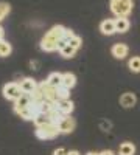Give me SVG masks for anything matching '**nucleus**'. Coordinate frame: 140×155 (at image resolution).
<instances>
[{
  "label": "nucleus",
  "mask_w": 140,
  "mask_h": 155,
  "mask_svg": "<svg viewBox=\"0 0 140 155\" xmlns=\"http://www.w3.org/2000/svg\"><path fill=\"white\" fill-rule=\"evenodd\" d=\"M64 30H66V28L62 27V25H55V27L42 37V41H41V48H42L44 51H47V53L58 50V42L62 39Z\"/></svg>",
  "instance_id": "f257e3e1"
},
{
  "label": "nucleus",
  "mask_w": 140,
  "mask_h": 155,
  "mask_svg": "<svg viewBox=\"0 0 140 155\" xmlns=\"http://www.w3.org/2000/svg\"><path fill=\"white\" fill-rule=\"evenodd\" d=\"M111 11L117 17H128L132 12V0H111Z\"/></svg>",
  "instance_id": "f03ea898"
},
{
  "label": "nucleus",
  "mask_w": 140,
  "mask_h": 155,
  "mask_svg": "<svg viewBox=\"0 0 140 155\" xmlns=\"http://www.w3.org/2000/svg\"><path fill=\"white\" fill-rule=\"evenodd\" d=\"M59 134H61L59 126L55 123H48L42 127H37V130H36V137L39 140H52V138L58 137Z\"/></svg>",
  "instance_id": "7ed1b4c3"
},
{
  "label": "nucleus",
  "mask_w": 140,
  "mask_h": 155,
  "mask_svg": "<svg viewBox=\"0 0 140 155\" xmlns=\"http://www.w3.org/2000/svg\"><path fill=\"white\" fill-rule=\"evenodd\" d=\"M39 88L42 90L45 101H48V102H53V104H56V102L59 101V98H58V88H56V87H52V85H50L47 81L41 82V84H39Z\"/></svg>",
  "instance_id": "20e7f679"
},
{
  "label": "nucleus",
  "mask_w": 140,
  "mask_h": 155,
  "mask_svg": "<svg viewBox=\"0 0 140 155\" xmlns=\"http://www.w3.org/2000/svg\"><path fill=\"white\" fill-rule=\"evenodd\" d=\"M2 93L6 99L9 101H16L20 95H22V90L19 87V84L16 82H9V84H5L3 85V90H2Z\"/></svg>",
  "instance_id": "39448f33"
},
{
  "label": "nucleus",
  "mask_w": 140,
  "mask_h": 155,
  "mask_svg": "<svg viewBox=\"0 0 140 155\" xmlns=\"http://www.w3.org/2000/svg\"><path fill=\"white\" fill-rule=\"evenodd\" d=\"M58 126H59L61 134H72L75 130V127H76V123H75L73 118H70V115H69V116H64Z\"/></svg>",
  "instance_id": "423d86ee"
},
{
  "label": "nucleus",
  "mask_w": 140,
  "mask_h": 155,
  "mask_svg": "<svg viewBox=\"0 0 140 155\" xmlns=\"http://www.w3.org/2000/svg\"><path fill=\"white\" fill-rule=\"evenodd\" d=\"M19 87L22 90V93H33L37 88V82L33 79V78H23V79L19 82Z\"/></svg>",
  "instance_id": "0eeeda50"
},
{
  "label": "nucleus",
  "mask_w": 140,
  "mask_h": 155,
  "mask_svg": "<svg viewBox=\"0 0 140 155\" xmlns=\"http://www.w3.org/2000/svg\"><path fill=\"white\" fill-rule=\"evenodd\" d=\"M56 109L64 115V116H69L72 112H73V109H75V106H73V102L70 101V99H59L58 102H56Z\"/></svg>",
  "instance_id": "6e6552de"
},
{
  "label": "nucleus",
  "mask_w": 140,
  "mask_h": 155,
  "mask_svg": "<svg viewBox=\"0 0 140 155\" xmlns=\"http://www.w3.org/2000/svg\"><path fill=\"white\" fill-rule=\"evenodd\" d=\"M31 104V95L30 93H22L16 101H14V112L20 110V109H27Z\"/></svg>",
  "instance_id": "1a4fd4ad"
},
{
  "label": "nucleus",
  "mask_w": 140,
  "mask_h": 155,
  "mask_svg": "<svg viewBox=\"0 0 140 155\" xmlns=\"http://www.w3.org/2000/svg\"><path fill=\"white\" fill-rule=\"evenodd\" d=\"M129 53V48L126 44H115L112 47V56L115 59H125Z\"/></svg>",
  "instance_id": "9d476101"
},
{
  "label": "nucleus",
  "mask_w": 140,
  "mask_h": 155,
  "mask_svg": "<svg viewBox=\"0 0 140 155\" xmlns=\"http://www.w3.org/2000/svg\"><path fill=\"white\" fill-rule=\"evenodd\" d=\"M135 102H137V98H135V95L131 93V92H126V93H123V95L120 96V104H121L125 109L134 107Z\"/></svg>",
  "instance_id": "9b49d317"
},
{
  "label": "nucleus",
  "mask_w": 140,
  "mask_h": 155,
  "mask_svg": "<svg viewBox=\"0 0 140 155\" xmlns=\"http://www.w3.org/2000/svg\"><path fill=\"white\" fill-rule=\"evenodd\" d=\"M100 31L106 34V36H112L114 33H115V20H112V19H106L101 22L100 25Z\"/></svg>",
  "instance_id": "f8f14e48"
},
{
  "label": "nucleus",
  "mask_w": 140,
  "mask_h": 155,
  "mask_svg": "<svg viewBox=\"0 0 140 155\" xmlns=\"http://www.w3.org/2000/svg\"><path fill=\"white\" fill-rule=\"evenodd\" d=\"M129 30L128 17H117L115 19V33H126Z\"/></svg>",
  "instance_id": "ddd939ff"
},
{
  "label": "nucleus",
  "mask_w": 140,
  "mask_h": 155,
  "mask_svg": "<svg viewBox=\"0 0 140 155\" xmlns=\"http://www.w3.org/2000/svg\"><path fill=\"white\" fill-rule=\"evenodd\" d=\"M134 153H135V146H134V143L125 141V143L120 144V147H118V155H134Z\"/></svg>",
  "instance_id": "4468645a"
},
{
  "label": "nucleus",
  "mask_w": 140,
  "mask_h": 155,
  "mask_svg": "<svg viewBox=\"0 0 140 155\" xmlns=\"http://www.w3.org/2000/svg\"><path fill=\"white\" fill-rule=\"evenodd\" d=\"M47 82L50 84V85H52V87H61L62 85V74L61 73H50L48 74V78H47Z\"/></svg>",
  "instance_id": "2eb2a0df"
},
{
  "label": "nucleus",
  "mask_w": 140,
  "mask_h": 155,
  "mask_svg": "<svg viewBox=\"0 0 140 155\" xmlns=\"http://www.w3.org/2000/svg\"><path fill=\"white\" fill-rule=\"evenodd\" d=\"M75 84H76V78H75V74H73V73L67 71V73L62 74V87H66V88H72V87H75Z\"/></svg>",
  "instance_id": "dca6fc26"
},
{
  "label": "nucleus",
  "mask_w": 140,
  "mask_h": 155,
  "mask_svg": "<svg viewBox=\"0 0 140 155\" xmlns=\"http://www.w3.org/2000/svg\"><path fill=\"white\" fill-rule=\"evenodd\" d=\"M34 124H36V127H42V126H45V124H48V123H52L50 121V118L45 115V113H37L36 116H34Z\"/></svg>",
  "instance_id": "f3484780"
},
{
  "label": "nucleus",
  "mask_w": 140,
  "mask_h": 155,
  "mask_svg": "<svg viewBox=\"0 0 140 155\" xmlns=\"http://www.w3.org/2000/svg\"><path fill=\"white\" fill-rule=\"evenodd\" d=\"M128 67L132 73H140V56H132L128 62Z\"/></svg>",
  "instance_id": "a211bd4d"
},
{
  "label": "nucleus",
  "mask_w": 140,
  "mask_h": 155,
  "mask_svg": "<svg viewBox=\"0 0 140 155\" xmlns=\"http://www.w3.org/2000/svg\"><path fill=\"white\" fill-rule=\"evenodd\" d=\"M11 51H12L11 44H8V42H5V41H0V56L6 58V56L11 54Z\"/></svg>",
  "instance_id": "6ab92c4d"
},
{
  "label": "nucleus",
  "mask_w": 140,
  "mask_h": 155,
  "mask_svg": "<svg viewBox=\"0 0 140 155\" xmlns=\"http://www.w3.org/2000/svg\"><path fill=\"white\" fill-rule=\"evenodd\" d=\"M75 51H76V50L67 44L62 50H59V53H61V56H62V58H73V56H75Z\"/></svg>",
  "instance_id": "aec40b11"
},
{
  "label": "nucleus",
  "mask_w": 140,
  "mask_h": 155,
  "mask_svg": "<svg viewBox=\"0 0 140 155\" xmlns=\"http://www.w3.org/2000/svg\"><path fill=\"white\" fill-rule=\"evenodd\" d=\"M58 98L59 99H70V88L66 87H58Z\"/></svg>",
  "instance_id": "412c9836"
},
{
  "label": "nucleus",
  "mask_w": 140,
  "mask_h": 155,
  "mask_svg": "<svg viewBox=\"0 0 140 155\" xmlns=\"http://www.w3.org/2000/svg\"><path fill=\"white\" fill-rule=\"evenodd\" d=\"M81 44H83L81 37H80V36H76V34H75V36L70 39V41H69V45H70V47H73L75 50H78V48L81 47Z\"/></svg>",
  "instance_id": "4be33fe9"
},
{
  "label": "nucleus",
  "mask_w": 140,
  "mask_h": 155,
  "mask_svg": "<svg viewBox=\"0 0 140 155\" xmlns=\"http://www.w3.org/2000/svg\"><path fill=\"white\" fill-rule=\"evenodd\" d=\"M11 11V6L8 3H0V22L3 20V17Z\"/></svg>",
  "instance_id": "5701e85b"
},
{
  "label": "nucleus",
  "mask_w": 140,
  "mask_h": 155,
  "mask_svg": "<svg viewBox=\"0 0 140 155\" xmlns=\"http://www.w3.org/2000/svg\"><path fill=\"white\" fill-rule=\"evenodd\" d=\"M75 36V33L72 31V30H69V28H66L64 30V34H62V41H64V42H67L69 44V41H70V39Z\"/></svg>",
  "instance_id": "b1692460"
},
{
  "label": "nucleus",
  "mask_w": 140,
  "mask_h": 155,
  "mask_svg": "<svg viewBox=\"0 0 140 155\" xmlns=\"http://www.w3.org/2000/svg\"><path fill=\"white\" fill-rule=\"evenodd\" d=\"M53 155H69V150H66L64 147H59L53 152Z\"/></svg>",
  "instance_id": "393cba45"
},
{
  "label": "nucleus",
  "mask_w": 140,
  "mask_h": 155,
  "mask_svg": "<svg viewBox=\"0 0 140 155\" xmlns=\"http://www.w3.org/2000/svg\"><path fill=\"white\" fill-rule=\"evenodd\" d=\"M100 155H115L112 150H103V152H100Z\"/></svg>",
  "instance_id": "a878e982"
},
{
  "label": "nucleus",
  "mask_w": 140,
  "mask_h": 155,
  "mask_svg": "<svg viewBox=\"0 0 140 155\" xmlns=\"http://www.w3.org/2000/svg\"><path fill=\"white\" fill-rule=\"evenodd\" d=\"M3 36H5V31H3L2 27H0V41H3Z\"/></svg>",
  "instance_id": "bb28decb"
},
{
  "label": "nucleus",
  "mask_w": 140,
  "mask_h": 155,
  "mask_svg": "<svg viewBox=\"0 0 140 155\" xmlns=\"http://www.w3.org/2000/svg\"><path fill=\"white\" fill-rule=\"evenodd\" d=\"M69 155H81V153H80L78 150H70V152H69Z\"/></svg>",
  "instance_id": "cd10ccee"
},
{
  "label": "nucleus",
  "mask_w": 140,
  "mask_h": 155,
  "mask_svg": "<svg viewBox=\"0 0 140 155\" xmlns=\"http://www.w3.org/2000/svg\"><path fill=\"white\" fill-rule=\"evenodd\" d=\"M86 155H100V153H97V152H89V153H86Z\"/></svg>",
  "instance_id": "c85d7f7f"
}]
</instances>
